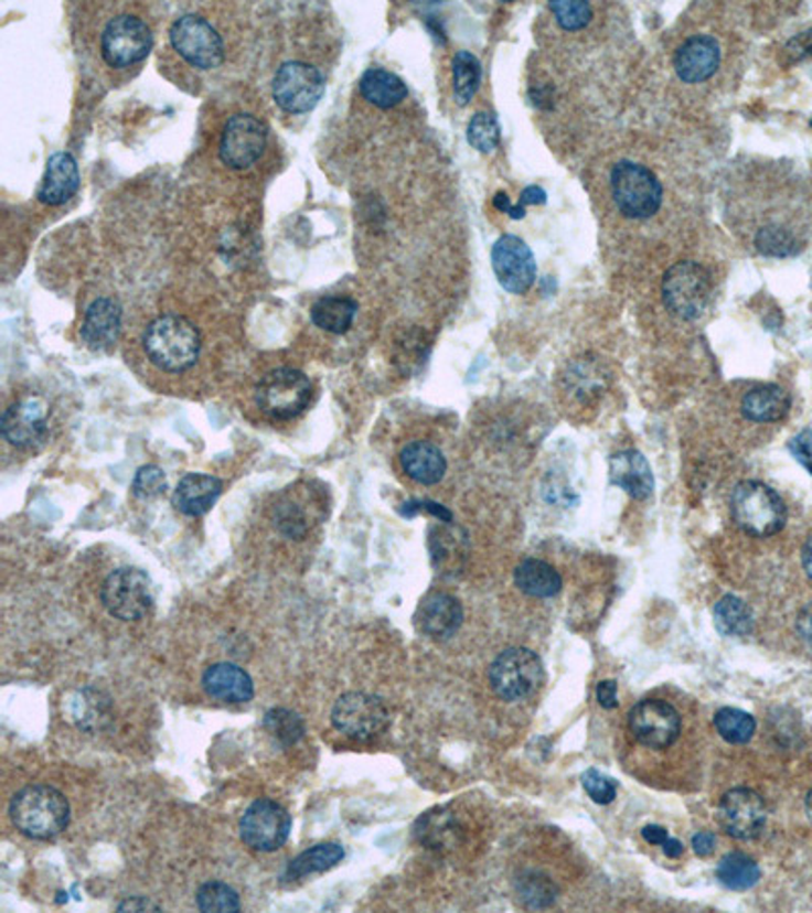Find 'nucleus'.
Instances as JSON below:
<instances>
[{
    "instance_id": "obj_51",
    "label": "nucleus",
    "mask_w": 812,
    "mask_h": 913,
    "mask_svg": "<svg viewBox=\"0 0 812 913\" xmlns=\"http://www.w3.org/2000/svg\"><path fill=\"white\" fill-rule=\"evenodd\" d=\"M797 630H799L800 637L812 646V603L802 609L797 620Z\"/></svg>"
},
{
    "instance_id": "obj_6",
    "label": "nucleus",
    "mask_w": 812,
    "mask_h": 913,
    "mask_svg": "<svg viewBox=\"0 0 812 913\" xmlns=\"http://www.w3.org/2000/svg\"><path fill=\"white\" fill-rule=\"evenodd\" d=\"M731 516L744 533L768 538L784 528L787 506L766 483L741 482L731 495Z\"/></svg>"
},
{
    "instance_id": "obj_30",
    "label": "nucleus",
    "mask_w": 812,
    "mask_h": 913,
    "mask_svg": "<svg viewBox=\"0 0 812 913\" xmlns=\"http://www.w3.org/2000/svg\"><path fill=\"white\" fill-rule=\"evenodd\" d=\"M514 581L522 593L538 597V599L557 595L563 584L558 572L548 562L538 560V558H526L524 562H521L514 571Z\"/></svg>"
},
{
    "instance_id": "obj_15",
    "label": "nucleus",
    "mask_w": 812,
    "mask_h": 913,
    "mask_svg": "<svg viewBox=\"0 0 812 913\" xmlns=\"http://www.w3.org/2000/svg\"><path fill=\"white\" fill-rule=\"evenodd\" d=\"M328 514L323 490H313L311 483L289 487L273 507V520L282 536L303 538Z\"/></svg>"
},
{
    "instance_id": "obj_29",
    "label": "nucleus",
    "mask_w": 812,
    "mask_h": 913,
    "mask_svg": "<svg viewBox=\"0 0 812 913\" xmlns=\"http://www.w3.org/2000/svg\"><path fill=\"white\" fill-rule=\"evenodd\" d=\"M790 410V396L776 384H766L749 390L741 400V412L751 422H776Z\"/></svg>"
},
{
    "instance_id": "obj_43",
    "label": "nucleus",
    "mask_w": 812,
    "mask_h": 913,
    "mask_svg": "<svg viewBox=\"0 0 812 913\" xmlns=\"http://www.w3.org/2000/svg\"><path fill=\"white\" fill-rule=\"evenodd\" d=\"M167 480L165 471L157 465H145L137 471L132 482V494L139 500H152L165 494Z\"/></svg>"
},
{
    "instance_id": "obj_21",
    "label": "nucleus",
    "mask_w": 812,
    "mask_h": 913,
    "mask_svg": "<svg viewBox=\"0 0 812 913\" xmlns=\"http://www.w3.org/2000/svg\"><path fill=\"white\" fill-rule=\"evenodd\" d=\"M79 190V169L70 152H53L41 179L38 200L43 205L60 207L70 202Z\"/></svg>"
},
{
    "instance_id": "obj_27",
    "label": "nucleus",
    "mask_w": 812,
    "mask_h": 913,
    "mask_svg": "<svg viewBox=\"0 0 812 913\" xmlns=\"http://www.w3.org/2000/svg\"><path fill=\"white\" fill-rule=\"evenodd\" d=\"M400 465L410 480L423 485H435L444 480L447 459L431 441H413L400 451Z\"/></svg>"
},
{
    "instance_id": "obj_48",
    "label": "nucleus",
    "mask_w": 812,
    "mask_h": 913,
    "mask_svg": "<svg viewBox=\"0 0 812 913\" xmlns=\"http://www.w3.org/2000/svg\"><path fill=\"white\" fill-rule=\"evenodd\" d=\"M545 202V190H541V187H536V185H531V187H526V190L522 191L519 203H516V205H512V207L507 210V216L512 217V219H522V217H524V212H526V205H541V203Z\"/></svg>"
},
{
    "instance_id": "obj_49",
    "label": "nucleus",
    "mask_w": 812,
    "mask_h": 913,
    "mask_svg": "<svg viewBox=\"0 0 812 913\" xmlns=\"http://www.w3.org/2000/svg\"><path fill=\"white\" fill-rule=\"evenodd\" d=\"M597 700L603 709H616L618 707V685L613 680H606L597 686Z\"/></svg>"
},
{
    "instance_id": "obj_45",
    "label": "nucleus",
    "mask_w": 812,
    "mask_h": 913,
    "mask_svg": "<svg viewBox=\"0 0 812 913\" xmlns=\"http://www.w3.org/2000/svg\"><path fill=\"white\" fill-rule=\"evenodd\" d=\"M522 898L533 907H546L555 900V889L546 881L545 877H526L522 881Z\"/></svg>"
},
{
    "instance_id": "obj_40",
    "label": "nucleus",
    "mask_w": 812,
    "mask_h": 913,
    "mask_svg": "<svg viewBox=\"0 0 812 913\" xmlns=\"http://www.w3.org/2000/svg\"><path fill=\"white\" fill-rule=\"evenodd\" d=\"M756 248L766 256L787 258L800 253V241L797 236L784 226H763L756 234Z\"/></svg>"
},
{
    "instance_id": "obj_54",
    "label": "nucleus",
    "mask_w": 812,
    "mask_h": 913,
    "mask_svg": "<svg viewBox=\"0 0 812 913\" xmlns=\"http://www.w3.org/2000/svg\"><path fill=\"white\" fill-rule=\"evenodd\" d=\"M662 849L666 852V857H671V859H679V857L683 855L685 847H683V842H681V840H676V838L671 837L666 840V842H664V845H662Z\"/></svg>"
},
{
    "instance_id": "obj_26",
    "label": "nucleus",
    "mask_w": 812,
    "mask_h": 913,
    "mask_svg": "<svg viewBox=\"0 0 812 913\" xmlns=\"http://www.w3.org/2000/svg\"><path fill=\"white\" fill-rule=\"evenodd\" d=\"M609 480L634 500H647L654 492V475L647 456L638 451H622L609 459Z\"/></svg>"
},
{
    "instance_id": "obj_52",
    "label": "nucleus",
    "mask_w": 812,
    "mask_h": 913,
    "mask_svg": "<svg viewBox=\"0 0 812 913\" xmlns=\"http://www.w3.org/2000/svg\"><path fill=\"white\" fill-rule=\"evenodd\" d=\"M715 847H717V840H715V835H710V833H698L693 838V849H695L698 857H710Z\"/></svg>"
},
{
    "instance_id": "obj_55",
    "label": "nucleus",
    "mask_w": 812,
    "mask_h": 913,
    "mask_svg": "<svg viewBox=\"0 0 812 913\" xmlns=\"http://www.w3.org/2000/svg\"><path fill=\"white\" fill-rule=\"evenodd\" d=\"M802 567L812 579V536L809 538V543L804 545V550H802Z\"/></svg>"
},
{
    "instance_id": "obj_11",
    "label": "nucleus",
    "mask_w": 812,
    "mask_h": 913,
    "mask_svg": "<svg viewBox=\"0 0 812 913\" xmlns=\"http://www.w3.org/2000/svg\"><path fill=\"white\" fill-rule=\"evenodd\" d=\"M543 683V662L526 647H510L490 666V685L504 700L531 697Z\"/></svg>"
},
{
    "instance_id": "obj_9",
    "label": "nucleus",
    "mask_w": 812,
    "mask_h": 913,
    "mask_svg": "<svg viewBox=\"0 0 812 913\" xmlns=\"http://www.w3.org/2000/svg\"><path fill=\"white\" fill-rule=\"evenodd\" d=\"M270 92L285 115H307L325 94V74L304 60H289L277 67Z\"/></svg>"
},
{
    "instance_id": "obj_24",
    "label": "nucleus",
    "mask_w": 812,
    "mask_h": 913,
    "mask_svg": "<svg viewBox=\"0 0 812 913\" xmlns=\"http://www.w3.org/2000/svg\"><path fill=\"white\" fill-rule=\"evenodd\" d=\"M202 685L210 697L232 702V705L248 702L254 697V683L250 674L229 662H220V664L210 666L203 673Z\"/></svg>"
},
{
    "instance_id": "obj_25",
    "label": "nucleus",
    "mask_w": 812,
    "mask_h": 913,
    "mask_svg": "<svg viewBox=\"0 0 812 913\" xmlns=\"http://www.w3.org/2000/svg\"><path fill=\"white\" fill-rule=\"evenodd\" d=\"M222 490H224V483L214 475L188 473L179 482L178 490L173 494V506L183 516L200 518L214 507L217 497L222 495Z\"/></svg>"
},
{
    "instance_id": "obj_13",
    "label": "nucleus",
    "mask_w": 812,
    "mask_h": 913,
    "mask_svg": "<svg viewBox=\"0 0 812 913\" xmlns=\"http://www.w3.org/2000/svg\"><path fill=\"white\" fill-rule=\"evenodd\" d=\"M391 712L381 697L368 692H345L335 700L331 723L350 739L368 741L388 727Z\"/></svg>"
},
{
    "instance_id": "obj_17",
    "label": "nucleus",
    "mask_w": 812,
    "mask_h": 913,
    "mask_svg": "<svg viewBox=\"0 0 812 913\" xmlns=\"http://www.w3.org/2000/svg\"><path fill=\"white\" fill-rule=\"evenodd\" d=\"M630 731L644 748L666 749L681 735L683 721L673 705L647 698L630 710Z\"/></svg>"
},
{
    "instance_id": "obj_10",
    "label": "nucleus",
    "mask_w": 812,
    "mask_h": 913,
    "mask_svg": "<svg viewBox=\"0 0 812 913\" xmlns=\"http://www.w3.org/2000/svg\"><path fill=\"white\" fill-rule=\"evenodd\" d=\"M710 299V277L697 262H676L662 279V301L666 309L683 321L703 315Z\"/></svg>"
},
{
    "instance_id": "obj_53",
    "label": "nucleus",
    "mask_w": 812,
    "mask_h": 913,
    "mask_svg": "<svg viewBox=\"0 0 812 913\" xmlns=\"http://www.w3.org/2000/svg\"><path fill=\"white\" fill-rule=\"evenodd\" d=\"M642 837L647 838L650 845H664L669 840V833L662 826H647L642 830Z\"/></svg>"
},
{
    "instance_id": "obj_1",
    "label": "nucleus",
    "mask_w": 812,
    "mask_h": 913,
    "mask_svg": "<svg viewBox=\"0 0 812 913\" xmlns=\"http://www.w3.org/2000/svg\"><path fill=\"white\" fill-rule=\"evenodd\" d=\"M82 43L92 62L110 82H125L139 74L154 45L151 21L139 4L98 7V21L82 31Z\"/></svg>"
},
{
    "instance_id": "obj_50",
    "label": "nucleus",
    "mask_w": 812,
    "mask_h": 913,
    "mask_svg": "<svg viewBox=\"0 0 812 913\" xmlns=\"http://www.w3.org/2000/svg\"><path fill=\"white\" fill-rule=\"evenodd\" d=\"M161 912V907L157 903L147 900V898H130L118 905V912Z\"/></svg>"
},
{
    "instance_id": "obj_28",
    "label": "nucleus",
    "mask_w": 812,
    "mask_h": 913,
    "mask_svg": "<svg viewBox=\"0 0 812 913\" xmlns=\"http://www.w3.org/2000/svg\"><path fill=\"white\" fill-rule=\"evenodd\" d=\"M360 96L374 108L391 110L408 98V88L393 72L384 67H370L360 77Z\"/></svg>"
},
{
    "instance_id": "obj_31",
    "label": "nucleus",
    "mask_w": 812,
    "mask_h": 913,
    "mask_svg": "<svg viewBox=\"0 0 812 913\" xmlns=\"http://www.w3.org/2000/svg\"><path fill=\"white\" fill-rule=\"evenodd\" d=\"M343 857H345V850L338 842L316 845L313 849L304 850L297 859H292L287 864L282 881H299V879L313 876V873L330 871L331 867H335L338 862L343 861Z\"/></svg>"
},
{
    "instance_id": "obj_3",
    "label": "nucleus",
    "mask_w": 812,
    "mask_h": 913,
    "mask_svg": "<svg viewBox=\"0 0 812 913\" xmlns=\"http://www.w3.org/2000/svg\"><path fill=\"white\" fill-rule=\"evenodd\" d=\"M142 350L154 368L165 374H185L200 359L202 335L190 319L167 313L147 325Z\"/></svg>"
},
{
    "instance_id": "obj_7",
    "label": "nucleus",
    "mask_w": 812,
    "mask_h": 913,
    "mask_svg": "<svg viewBox=\"0 0 812 913\" xmlns=\"http://www.w3.org/2000/svg\"><path fill=\"white\" fill-rule=\"evenodd\" d=\"M609 187L616 207L628 219H648L654 216L664 197L659 178L648 167L634 161H620L613 165Z\"/></svg>"
},
{
    "instance_id": "obj_20",
    "label": "nucleus",
    "mask_w": 812,
    "mask_h": 913,
    "mask_svg": "<svg viewBox=\"0 0 812 913\" xmlns=\"http://www.w3.org/2000/svg\"><path fill=\"white\" fill-rule=\"evenodd\" d=\"M674 72L685 84H703L717 74L722 65V45L713 35H693L674 53Z\"/></svg>"
},
{
    "instance_id": "obj_37",
    "label": "nucleus",
    "mask_w": 812,
    "mask_h": 913,
    "mask_svg": "<svg viewBox=\"0 0 812 913\" xmlns=\"http://www.w3.org/2000/svg\"><path fill=\"white\" fill-rule=\"evenodd\" d=\"M456 820L447 812H429L417 825V837L429 849H444L456 838Z\"/></svg>"
},
{
    "instance_id": "obj_19",
    "label": "nucleus",
    "mask_w": 812,
    "mask_h": 913,
    "mask_svg": "<svg viewBox=\"0 0 812 913\" xmlns=\"http://www.w3.org/2000/svg\"><path fill=\"white\" fill-rule=\"evenodd\" d=\"M492 268L502 289L512 294H524L536 279V260L526 241L519 236H502L492 248Z\"/></svg>"
},
{
    "instance_id": "obj_39",
    "label": "nucleus",
    "mask_w": 812,
    "mask_h": 913,
    "mask_svg": "<svg viewBox=\"0 0 812 913\" xmlns=\"http://www.w3.org/2000/svg\"><path fill=\"white\" fill-rule=\"evenodd\" d=\"M197 907L202 912H241V895L222 881H210L197 889Z\"/></svg>"
},
{
    "instance_id": "obj_18",
    "label": "nucleus",
    "mask_w": 812,
    "mask_h": 913,
    "mask_svg": "<svg viewBox=\"0 0 812 913\" xmlns=\"http://www.w3.org/2000/svg\"><path fill=\"white\" fill-rule=\"evenodd\" d=\"M717 820L725 835L737 840H754L760 837L766 826L768 810L758 792L748 787H736L729 790L722 798Z\"/></svg>"
},
{
    "instance_id": "obj_22",
    "label": "nucleus",
    "mask_w": 812,
    "mask_h": 913,
    "mask_svg": "<svg viewBox=\"0 0 812 913\" xmlns=\"http://www.w3.org/2000/svg\"><path fill=\"white\" fill-rule=\"evenodd\" d=\"M122 330V309L113 299H96L89 304L84 323H82V340L92 350H110Z\"/></svg>"
},
{
    "instance_id": "obj_41",
    "label": "nucleus",
    "mask_w": 812,
    "mask_h": 913,
    "mask_svg": "<svg viewBox=\"0 0 812 913\" xmlns=\"http://www.w3.org/2000/svg\"><path fill=\"white\" fill-rule=\"evenodd\" d=\"M468 142L480 152H494L500 144V125L494 115L478 112L468 127Z\"/></svg>"
},
{
    "instance_id": "obj_5",
    "label": "nucleus",
    "mask_w": 812,
    "mask_h": 913,
    "mask_svg": "<svg viewBox=\"0 0 812 913\" xmlns=\"http://www.w3.org/2000/svg\"><path fill=\"white\" fill-rule=\"evenodd\" d=\"M268 130L265 120L250 112H234L226 118L217 139L220 163L229 171L246 173L258 165L268 151Z\"/></svg>"
},
{
    "instance_id": "obj_23",
    "label": "nucleus",
    "mask_w": 812,
    "mask_h": 913,
    "mask_svg": "<svg viewBox=\"0 0 812 913\" xmlns=\"http://www.w3.org/2000/svg\"><path fill=\"white\" fill-rule=\"evenodd\" d=\"M463 622V609L456 597L432 593L420 603L417 625L420 632L432 640H447L456 634Z\"/></svg>"
},
{
    "instance_id": "obj_35",
    "label": "nucleus",
    "mask_w": 812,
    "mask_h": 913,
    "mask_svg": "<svg viewBox=\"0 0 812 913\" xmlns=\"http://www.w3.org/2000/svg\"><path fill=\"white\" fill-rule=\"evenodd\" d=\"M715 625L727 637H744L751 632L754 620L748 605L736 595H727L715 605Z\"/></svg>"
},
{
    "instance_id": "obj_34",
    "label": "nucleus",
    "mask_w": 812,
    "mask_h": 913,
    "mask_svg": "<svg viewBox=\"0 0 812 913\" xmlns=\"http://www.w3.org/2000/svg\"><path fill=\"white\" fill-rule=\"evenodd\" d=\"M760 867L744 852L725 855L717 867L719 883L731 891H746L760 881Z\"/></svg>"
},
{
    "instance_id": "obj_14",
    "label": "nucleus",
    "mask_w": 812,
    "mask_h": 913,
    "mask_svg": "<svg viewBox=\"0 0 812 913\" xmlns=\"http://www.w3.org/2000/svg\"><path fill=\"white\" fill-rule=\"evenodd\" d=\"M51 406L41 394H23L4 408L0 431L4 441L17 449H33L50 432Z\"/></svg>"
},
{
    "instance_id": "obj_32",
    "label": "nucleus",
    "mask_w": 812,
    "mask_h": 913,
    "mask_svg": "<svg viewBox=\"0 0 812 913\" xmlns=\"http://www.w3.org/2000/svg\"><path fill=\"white\" fill-rule=\"evenodd\" d=\"M357 303L350 297H323L311 307V321L319 330L328 331L333 335H342L352 327Z\"/></svg>"
},
{
    "instance_id": "obj_47",
    "label": "nucleus",
    "mask_w": 812,
    "mask_h": 913,
    "mask_svg": "<svg viewBox=\"0 0 812 913\" xmlns=\"http://www.w3.org/2000/svg\"><path fill=\"white\" fill-rule=\"evenodd\" d=\"M788 449H790V453L794 455V459L799 461L800 465L804 468V470L809 471L812 475V431L811 429H806V431L799 432L790 444H788Z\"/></svg>"
},
{
    "instance_id": "obj_2",
    "label": "nucleus",
    "mask_w": 812,
    "mask_h": 913,
    "mask_svg": "<svg viewBox=\"0 0 812 913\" xmlns=\"http://www.w3.org/2000/svg\"><path fill=\"white\" fill-rule=\"evenodd\" d=\"M167 51L173 65L185 74L207 76L228 62V35L217 19L203 11H191L179 14L169 26Z\"/></svg>"
},
{
    "instance_id": "obj_46",
    "label": "nucleus",
    "mask_w": 812,
    "mask_h": 913,
    "mask_svg": "<svg viewBox=\"0 0 812 913\" xmlns=\"http://www.w3.org/2000/svg\"><path fill=\"white\" fill-rule=\"evenodd\" d=\"M784 55H787L790 64L797 62H804V60H812V26L804 33H799L797 37L790 39L784 47Z\"/></svg>"
},
{
    "instance_id": "obj_12",
    "label": "nucleus",
    "mask_w": 812,
    "mask_h": 913,
    "mask_svg": "<svg viewBox=\"0 0 812 913\" xmlns=\"http://www.w3.org/2000/svg\"><path fill=\"white\" fill-rule=\"evenodd\" d=\"M100 599L116 620L137 622L152 608L151 579L140 569H118L101 584Z\"/></svg>"
},
{
    "instance_id": "obj_38",
    "label": "nucleus",
    "mask_w": 812,
    "mask_h": 913,
    "mask_svg": "<svg viewBox=\"0 0 812 913\" xmlns=\"http://www.w3.org/2000/svg\"><path fill=\"white\" fill-rule=\"evenodd\" d=\"M263 727L267 729L268 735L277 739L280 745H295L299 739H303V719L289 709H270L265 715Z\"/></svg>"
},
{
    "instance_id": "obj_4",
    "label": "nucleus",
    "mask_w": 812,
    "mask_h": 913,
    "mask_svg": "<svg viewBox=\"0 0 812 913\" xmlns=\"http://www.w3.org/2000/svg\"><path fill=\"white\" fill-rule=\"evenodd\" d=\"M14 828L35 840L60 837L70 825V802L60 790L45 784L26 786L9 806Z\"/></svg>"
},
{
    "instance_id": "obj_33",
    "label": "nucleus",
    "mask_w": 812,
    "mask_h": 913,
    "mask_svg": "<svg viewBox=\"0 0 812 913\" xmlns=\"http://www.w3.org/2000/svg\"><path fill=\"white\" fill-rule=\"evenodd\" d=\"M453 98L459 106H468L482 82V64L470 51H457L451 62Z\"/></svg>"
},
{
    "instance_id": "obj_16",
    "label": "nucleus",
    "mask_w": 812,
    "mask_h": 913,
    "mask_svg": "<svg viewBox=\"0 0 812 913\" xmlns=\"http://www.w3.org/2000/svg\"><path fill=\"white\" fill-rule=\"evenodd\" d=\"M291 828V814L279 802L256 799L242 816L241 837L250 849L273 852L289 840Z\"/></svg>"
},
{
    "instance_id": "obj_42",
    "label": "nucleus",
    "mask_w": 812,
    "mask_h": 913,
    "mask_svg": "<svg viewBox=\"0 0 812 913\" xmlns=\"http://www.w3.org/2000/svg\"><path fill=\"white\" fill-rule=\"evenodd\" d=\"M548 11L565 31H581L591 23V17H594V7L589 2H571V0L551 2Z\"/></svg>"
},
{
    "instance_id": "obj_8",
    "label": "nucleus",
    "mask_w": 812,
    "mask_h": 913,
    "mask_svg": "<svg viewBox=\"0 0 812 913\" xmlns=\"http://www.w3.org/2000/svg\"><path fill=\"white\" fill-rule=\"evenodd\" d=\"M313 398V384L301 369L277 368L265 374L254 393L256 406L273 420H292L303 415Z\"/></svg>"
},
{
    "instance_id": "obj_36",
    "label": "nucleus",
    "mask_w": 812,
    "mask_h": 913,
    "mask_svg": "<svg viewBox=\"0 0 812 913\" xmlns=\"http://www.w3.org/2000/svg\"><path fill=\"white\" fill-rule=\"evenodd\" d=\"M715 729L727 743L744 745L756 733V721L749 712L727 707V709L717 710Z\"/></svg>"
},
{
    "instance_id": "obj_56",
    "label": "nucleus",
    "mask_w": 812,
    "mask_h": 913,
    "mask_svg": "<svg viewBox=\"0 0 812 913\" xmlns=\"http://www.w3.org/2000/svg\"><path fill=\"white\" fill-rule=\"evenodd\" d=\"M811 127H812V120H811Z\"/></svg>"
},
{
    "instance_id": "obj_44",
    "label": "nucleus",
    "mask_w": 812,
    "mask_h": 913,
    "mask_svg": "<svg viewBox=\"0 0 812 913\" xmlns=\"http://www.w3.org/2000/svg\"><path fill=\"white\" fill-rule=\"evenodd\" d=\"M581 784H584L585 792L589 794V798L594 799L596 804H611L616 799V794H618L616 782L608 775L597 772V770L584 772Z\"/></svg>"
}]
</instances>
